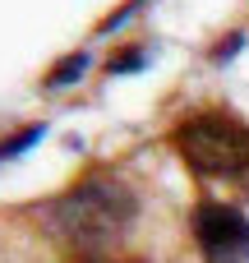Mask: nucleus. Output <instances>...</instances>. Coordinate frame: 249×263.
<instances>
[{"label": "nucleus", "instance_id": "1", "mask_svg": "<svg viewBox=\"0 0 249 263\" xmlns=\"http://www.w3.org/2000/svg\"><path fill=\"white\" fill-rule=\"evenodd\" d=\"M134 213H139V199L125 180L116 176H88L79 180L69 194H60L51 203V222L65 240L74 245H106V240H120L129 227H134Z\"/></svg>", "mask_w": 249, "mask_h": 263}, {"label": "nucleus", "instance_id": "2", "mask_svg": "<svg viewBox=\"0 0 249 263\" xmlns=\"http://www.w3.org/2000/svg\"><path fill=\"white\" fill-rule=\"evenodd\" d=\"M171 143H176V153L185 157V166L194 176L226 180V176H245L249 171V125L240 116L199 111L185 125H176Z\"/></svg>", "mask_w": 249, "mask_h": 263}, {"label": "nucleus", "instance_id": "3", "mask_svg": "<svg viewBox=\"0 0 249 263\" xmlns=\"http://www.w3.org/2000/svg\"><path fill=\"white\" fill-rule=\"evenodd\" d=\"M194 240L208 263H249V217L236 203L203 199L194 208Z\"/></svg>", "mask_w": 249, "mask_h": 263}, {"label": "nucleus", "instance_id": "4", "mask_svg": "<svg viewBox=\"0 0 249 263\" xmlns=\"http://www.w3.org/2000/svg\"><path fill=\"white\" fill-rule=\"evenodd\" d=\"M83 69H88V55H83V51H79V55H65V60H60V69H55L46 83H51V88H65V83L83 79Z\"/></svg>", "mask_w": 249, "mask_h": 263}, {"label": "nucleus", "instance_id": "5", "mask_svg": "<svg viewBox=\"0 0 249 263\" xmlns=\"http://www.w3.org/2000/svg\"><path fill=\"white\" fill-rule=\"evenodd\" d=\"M37 139H46V129L42 125H32V129H23V134H14L9 143H0V162H9V157H18V153H28Z\"/></svg>", "mask_w": 249, "mask_h": 263}, {"label": "nucleus", "instance_id": "6", "mask_svg": "<svg viewBox=\"0 0 249 263\" xmlns=\"http://www.w3.org/2000/svg\"><path fill=\"white\" fill-rule=\"evenodd\" d=\"M143 60H148V46H129L111 60V74H134V69H143Z\"/></svg>", "mask_w": 249, "mask_h": 263}, {"label": "nucleus", "instance_id": "7", "mask_svg": "<svg viewBox=\"0 0 249 263\" xmlns=\"http://www.w3.org/2000/svg\"><path fill=\"white\" fill-rule=\"evenodd\" d=\"M240 46H245V37H231V42H222V46H217V55H213V60H231Z\"/></svg>", "mask_w": 249, "mask_h": 263}]
</instances>
